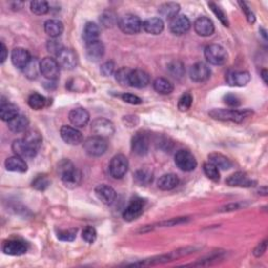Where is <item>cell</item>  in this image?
<instances>
[{
	"label": "cell",
	"instance_id": "1",
	"mask_svg": "<svg viewBox=\"0 0 268 268\" xmlns=\"http://www.w3.org/2000/svg\"><path fill=\"white\" fill-rule=\"evenodd\" d=\"M58 172L60 174L62 182L66 186L74 187L78 186L82 179V173L78 170L71 162L64 159L58 166Z\"/></svg>",
	"mask_w": 268,
	"mask_h": 268
},
{
	"label": "cell",
	"instance_id": "2",
	"mask_svg": "<svg viewBox=\"0 0 268 268\" xmlns=\"http://www.w3.org/2000/svg\"><path fill=\"white\" fill-rule=\"evenodd\" d=\"M209 117L218 121H229L235 123H241L245 119L249 118L252 111L249 109L237 110V109H213L208 112Z\"/></svg>",
	"mask_w": 268,
	"mask_h": 268
},
{
	"label": "cell",
	"instance_id": "3",
	"mask_svg": "<svg viewBox=\"0 0 268 268\" xmlns=\"http://www.w3.org/2000/svg\"><path fill=\"white\" fill-rule=\"evenodd\" d=\"M83 147L87 154L90 156L98 157V156H102L103 154L106 153V151L108 149V143L106 139L95 135L85 140Z\"/></svg>",
	"mask_w": 268,
	"mask_h": 268
},
{
	"label": "cell",
	"instance_id": "4",
	"mask_svg": "<svg viewBox=\"0 0 268 268\" xmlns=\"http://www.w3.org/2000/svg\"><path fill=\"white\" fill-rule=\"evenodd\" d=\"M119 27L123 33L127 35H135L139 34L143 28V22L139 16L133 15V14H126L118 22Z\"/></svg>",
	"mask_w": 268,
	"mask_h": 268
},
{
	"label": "cell",
	"instance_id": "5",
	"mask_svg": "<svg viewBox=\"0 0 268 268\" xmlns=\"http://www.w3.org/2000/svg\"><path fill=\"white\" fill-rule=\"evenodd\" d=\"M205 57L209 64L223 65L227 63L228 55L227 53V50L221 45L211 44L206 47Z\"/></svg>",
	"mask_w": 268,
	"mask_h": 268
},
{
	"label": "cell",
	"instance_id": "6",
	"mask_svg": "<svg viewBox=\"0 0 268 268\" xmlns=\"http://www.w3.org/2000/svg\"><path fill=\"white\" fill-rule=\"evenodd\" d=\"M129 168L128 158L124 154L114 155L109 164V173L115 179H121L126 175Z\"/></svg>",
	"mask_w": 268,
	"mask_h": 268
},
{
	"label": "cell",
	"instance_id": "7",
	"mask_svg": "<svg viewBox=\"0 0 268 268\" xmlns=\"http://www.w3.org/2000/svg\"><path fill=\"white\" fill-rule=\"evenodd\" d=\"M175 164L178 168L185 172H191L196 169L197 161L193 153L189 150L182 149L176 152L175 154Z\"/></svg>",
	"mask_w": 268,
	"mask_h": 268
},
{
	"label": "cell",
	"instance_id": "8",
	"mask_svg": "<svg viewBox=\"0 0 268 268\" xmlns=\"http://www.w3.org/2000/svg\"><path fill=\"white\" fill-rule=\"evenodd\" d=\"M40 72L49 81H55L60 75V65L52 57H45L40 61Z\"/></svg>",
	"mask_w": 268,
	"mask_h": 268
},
{
	"label": "cell",
	"instance_id": "9",
	"mask_svg": "<svg viewBox=\"0 0 268 268\" xmlns=\"http://www.w3.org/2000/svg\"><path fill=\"white\" fill-rule=\"evenodd\" d=\"M91 131L95 133V135L107 139L114 134V125L112 122L104 118H98L91 123Z\"/></svg>",
	"mask_w": 268,
	"mask_h": 268
},
{
	"label": "cell",
	"instance_id": "10",
	"mask_svg": "<svg viewBox=\"0 0 268 268\" xmlns=\"http://www.w3.org/2000/svg\"><path fill=\"white\" fill-rule=\"evenodd\" d=\"M150 148V139L147 133L136 132L131 139V149L136 155L144 156L148 154Z\"/></svg>",
	"mask_w": 268,
	"mask_h": 268
},
{
	"label": "cell",
	"instance_id": "11",
	"mask_svg": "<svg viewBox=\"0 0 268 268\" xmlns=\"http://www.w3.org/2000/svg\"><path fill=\"white\" fill-rule=\"evenodd\" d=\"M144 205H146V201L142 198L132 199L123 213V218L129 222L137 219L143 214Z\"/></svg>",
	"mask_w": 268,
	"mask_h": 268
},
{
	"label": "cell",
	"instance_id": "12",
	"mask_svg": "<svg viewBox=\"0 0 268 268\" xmlns=\"http://www.w3.org/2000/svg\"><path fill=\"white\" fill-rule=\"evenodd\" d=\"M12 150L15 155L22 157L23 159L34 158L38 153V150L32 147L30 144L26 143L23 139L14 141L12 144Z\"/></svg>",
	"mask_w": 268,
	"mask_h": 268
},
{
	"label": "cell",
	"instance_id": "13",
	"mask_svg": "<svg viewBox=\"0 0 268 268\" xmlns=\"http://www.w3.org/2000/svg\"><path fill=\"white\" fill-rule=\"evenodd\" d=\"M57 62L59 63L60 67L71 70L78 65V56L72 49L63 48L61 52L57 55Z\"/></svg>",
	"mask_w": 268,
	"mask_h": 268
},
{
	"label": "cell",
	"instance_id": "14",
	"mask_svg": "<svg viewBox=\"0 0 268 268\" xmlns=\"http://www.w3.org/2000/svg\"><path fill=\"white\" fill-rule=\"evenodd\" d=\"M2 251L9 256H22L27 251V245L19 239H11L3 242Z\"/></svg>",
	"mask_w": 268,
	"mask_h": 268
},
{
	"label": "cell",
	"instance_id": "15",
	"mask_svg": "<svg viewBox=\"0 0 268 268\" xmlns=\"http://www.w3.org/2000/svg\"><path fill=\"white\" fill-rule=\"evenodd\" d=\"M226 81L229 86L243 87L249 83L250 75L248 71L228 70L226 75Z\"/></svg>",
	"mask_w": 268,
	"mask_h": 268
},
{
	"label": "cell",
	"instance_id": "16",
	"mask_svg": "<svg viewBox=\"0 0 268 268\" xmlns=\"http://www.w3.org/2000/svg\"><path fill=\"white\" fill-rule=\"evenodd\" d=\"M209 77H211V69L204 62L194 64L190 68V78L194 82H206V80L209 79Z\"/></svg>",
	"mask_w": 268,
	"mask_h": 268
},
{
	"label": "cell",
	"instance_id": "17",
	"mask_svg": "<svg viewBox=\"0 0 268 268\" xmlns=\"http://www.w3.org/2000/svg\"><path fill=\"white\" fill-rule=\"evenodd\" d=\"M191 28V21L185 15H177L170 22V31L176 36L186 34Z\"/></svg>",
	"mask_w": 268,
	"mask_h": 268
},
{
	"label": "cell",
	"instance_id": "18",
	"mask_svg": "<svg viewBox=\"0 0 268 268\" xmlns=\"http://www.w3.org/2000/svg\"><path fill=\"white\" fill-rule=\"evenodd\" d=\"M62 140L71 146H77L83 142V135L78 129L70 126H62L60 129Z\"/></svg>",
	"mask_w": 268,
	"mask_h": 268
},
{
	"label": "cell",
	"instance_id": "19",
	"mask_svg": "<svg viewBox=\"0 0 268 268\" xmlns=\"http://www.w3.org/2000/svg\"><path fill=\"white\" fill-rule=\"evenodd\" d=\"M11 60L14 66L19 69H24L27 66V64L31 62L32 58L30 53H28V50L22 47H17L15 49H13Z\"/></svg>",
	"mask_w": 268,
	"mask_h": 268
},
{
	"label": "cell",
	"instance_id": "20",
	"mask_svg": "<svg viewBox=\"0 0 268 268\" xmlns=\"http://www.w3.org/2000/svg\"><path fill=\"white\" fill-rule=\"evenodd\" d=\"M194 30L201 37H208V36L214 34L215 25L211 19L206 16H202L196 19V21L194 22Z\"/></svg>",
	"mask_w": 268,
	"mask_h": 268
},
{
	"label": "cell",
	"instance_id": "21",
	"mask_svg": "<svg viewBox=\"0 0 268 268\" xmlns=\"http://www.w3.org/2000/svg\"><path fill=\"white\" fill-rule=\"evenodd\" d=\"M96 196L100 201H102L104 205L106 206H110L112 205L115 198H117V192L113 189L112 186H108V185H99L96 190Z\"/></svg>",
	"mask_w": 268,
	"mask_h": 268
},
{
	"label": "cell",
	"instance_id": "22",
	"mask_svg": "<svg viewBox=\"0 0 268 268\" xmlns=\"http://www.w3.org/2000/svg\"><path fill=\"white\" fill-rule=\"evenodd\" d=\"M150 83V76L143 69H132L129 77V86L135 88H144Z\"/></svg>",
	"mask_w": 268,
	"mask_h": 268
},
{
	"label": "cell",
	"instance_id": "23",
	"mask_svg": "<svg viewBox=\"0 0 268 268\" xmlns=\"http://www.w3.org/2000/svg\"><path fill=\"white\" fill-rule=\"evenodd\" d=\"M226 184L229 186H240V187H250L256 184L255 180L250 179L243 172H236L231 174L226 179Z\"/></svg>",
	"mask_w": 268,
	"mask_h": 268
},
{
	"label": "cell",
	"instance_id": "24",
	"mask_svg": "<svg viewBox=\"0 0 268 268\" xmlns=\"http://www.w3.org/2000/svg\"><path fill=\"white\" fill-rule=\"evenodd\" d=\"M68 119L71 124L76 126V128H82L88 124L90 115L84 108H76V109H72L69 112Z\"/></svg>",
	"mask_w": 268,
	"mask_h": 268
},
{
	"label": "cell",
	"instance_id": "25",
	"mask_svg": "<svg viewBox=\"0 0 268 268\" xmlns=\"http://www.w3.org/2000/svg\"><path fill=\"white\" fill-rule=\"evenodd\" d=\"M105 54L104 44L100 40L86 44V56L89 61L97 62L102 59Z\"/></svg>",
	"mask_w": 268,
	"mask_h": 268
},
{
	"label": "cell",
	"instance_id": "26",
	"mask_svg": "<svg viewBox=\"0 0 268 268\" xmlns=\"http://www.w3.org/2000/svg\"><path fill=\"white\" fill-rule=\"evenodd\" d=\"M164 21L162 18L159 17H153V18H149L147 20H144L143 22V28L144 32H147L148 34L151 35H159L162 34L164 31Z\"/></svg>",
	"mask_w": 268,
	"mask_h": 268
},
{
	"label": "cell",
	"instance_id": "27",
	"mask_svg": "<svg viewBox=\"0 0 268 268\" xmlns=\"http://www.w3.org/2000/svg\"><path fill=\"white\" fill-rule=\"evenodd\" d=\"M5 168L8 171L16 172V173H25L27 171V164L25 163L24 159L20 156H12L6 159Z\"/></svg>",
	"mask_w": 268,
	"mask_h": 268
},
{
	"label": "cell",
	"instance_id": "28",
	"mask_svg": "<svg viewBox=\"0 0 268 268\" xmlns=\"http://www.w3.org/2000/svg\"><path fill=\"white\" fill-rule=\"evenodd\" d=\"M179 185V178L175 174H165L161 178L158 179L157 182V186L158 189H161L162 191H171Z\"/></svg>",
	"mask_w": 268,
	"mask_h": 268
},
{
	"label": "cell",
	"instance_id": "29",
	"mask_svg": "<svg viewBox=\"0 0 268 268\" xmlns=\"http://www.w3.org/2000/svg\"><path fill=\"white\" fill-rule=\"evenodd\" d=\"M9 129L14 133H21L27 131L28 125H30V121L27 120L26 117L22 114H18L17 117L8 122Z\"/></svg>",
	"mask_w": 268,
	"mask_h": 268
},
{
	"label": "cell",
	"instance_id": "30",
	"mask_svg": "<svg viewBox=\"0 0 268 268\" xmlns=\"http://www.w3.org/2000/svg\"><path fill=\"white\" fill-rule=\"evenodd\" d=\"M44 31L50 38H58L62 35L64 25L60 20L49 19L44 23Z\"/></svg>",
	"mask_w": 268,
	"mask_h": 268
},
{
	"label": "cell",
	"instance_id": "31",
	"mask_svg": "<svg viewBox=\"0 0 268 268\" xmlns=\"http://www.w3.org/2000/svg\"><path fill=\"white\" fill-rule=\"evenodd\" d=\"M179 11H180V5L175 2H166L162 4L158 8L159 15L168 20H172L173 18H175L178 15Z\"/></svg>",
	"mask_w": 268,
	"mask_h": 268
},
{
	"label": "cell",
	"instance_id": "32",
	"mask_svg": "<svg viewBox=\"0 0 268 268\" xmlns=\"http://www.w3.org/2000/svg\"><path fill=\"white\" fill-rule=\"evenodd\" d=\"M100 37V27L93 22H87L83 31V39L86 44L98 41Z\"/></svg>",
	"mask_w": 268,
	"mask_h": 268
},
{
	"label": "cell",
	"instance_id": "33",
	"mask_svg": "<svg viewBox=\"0 0 268 268\" xmlns=\"http://www.w3.org/2000/svg\"><path fill=\"white\" fill-rule=\"evenodd\" d=\"M19 114V109L15 104L2 103L0 106V118L4 122H10Z\"/></svg>",
	"mask_w": 268,
	"mask_h": 268
},
{
	"label": "cell",
	"instance_id": "34",
	"mask_svg": "<svg viewBox=\"0 0 268 268\" xmlns=\"http://www.w3.org/2000/svg\"><path fill=\"white\" fill-rule=\"evenodd\" d=\"M208 161L220 170H228L233 166L230 159L220 153H211L208 155Z\"/></svg>",
	"mask_w": 268,
	"mask_h": 268
},
{
	"label": "cell",
	"instance_id": "35",
	"mask_svg": "<svg viewBox=\"0 0 268 268\" xmlns=\"http://www.w3.org/2000/svg\"><path fill=\"white\" fill-rule=\"evenodd\" d=\"M153 87L156 92L161 95H170L174 90L173 84L165 78H157L153 82Z\"/></svg>",
	"mask_w": 268,
	"mask_h": 268
},
{
	"label": "cell",
	"instance_id": "36",
	"mask_svg": "<svg viewBox=\"0 0 268 268\" xmlns=\"http://www.w3.org/2000/svg\"><path fill=\"white\" fill-rule=\"evenodd\" d=\"M23 140L31 144L32 147H34L36 150H38L41 148L42 144V135L38 130L31 129L25 131V134L23 136Z\"/></svg>",
	"mask_w": 268,
	"mask_h": 268
},
{
	"label": "cell",
	"instance_id": "37",
	"mask_svg": "<svg viewBox=\"0 0 268 268\" xmlns=\"http://www.w3.org/2000/svg\"><path fill=\"white\" fill-rule=\"evenodd\" d=\"M46 98L43 97L40 93L34 92L32 95L28 97L27 99V104L30 106L32 109L34 110H41L46 106Z\"/></svg>",
	"mask_w": 268,
	"mask_h": 268
},
{
	"label": "cell",
	"instance_id": "38",
	"mask_svg": "<svg viewBox=\"0 0 268 268\" xmlns=\"http://www.w3.org/2000/svg\"><path fill=\"white\" fill-rule=\"evenodd\" d=\"M134 179L135 182L141 186H148L150 183H152V180H153V172L150 169L142 168L136 171Z\"/></svg>",
	"mask_w": 268,
	"mask_h": 268
},
{
	"label": "cell",
	"instance_id": "39",
	"mask_svg": "<svg viewBox=\"0 0 268 268\" xmlns=\"http://www.w3.org/2000/svg\"><path fill=\"white\" fill-rule=\"evenodd\" d=\"M31 11L35 15H45L49 11V4L44 0H35L31 2Z\"/></svg>",
	"mask_w": 268,
	"mask_h": 268
},
{
	"label": "cell",
	"instance_id": "40",
	"mask_svg": "<svg viewBox=\"0 0 268 268\" xmlns=\"http://www.w3.org/2000/svg\"><path fill=\"white\" fill-rule=\"evenodd\" d=\"M204 171H205V174H206L207 178L213 180V182H215V183L219 182V179H220L219 169L217 168L215 165H213L212 163H209V162L206 163L204 165Z\"/></svg>",
	"mask_w": 268,
	"mask_h": 268
},
{
	"label": "cell",
	"instance_id": "41",
	"mask_svg": "<svg viewBox=\"0 0 268 268\" xmlns=\"http://www.w3.org/2000/svg\"><path fill=\"white\" fill-rule=\"evenodd\" d=\"M24 74L28 79H36L38 76V71L40 70V63L36 59H32L31 62L27 64V66L23 69Z\"/></svg>",
	"mask_w": 268,
	"mask_h": 268
},
{
	"label": "cell",
	"instance_id": "42",
	"mask_svg": "<svg viewBox=\"0 0 268 268\" xmlns=\"http://www.w3.org/2000/svg\"><path fill=\"white\" fill-rule=\"evenodd\" d=\"M131 70L128 67H122L117 72H115V80L123 85V86H129V77L131 74Z\"/></svg>",
	"mask_w": 268,
	"mask_h": 268
},
{
	"label": "cell",
	"instance_id": "43",
	"mask_svg": "<svg viewBox=\"0 0 268 268\" xmlns=\"http://www.w3.org/2000/svg\"><path fill=\"white\" fill-rule=\"evenodd\" d=\"M49 185L50 182L46 175H38L32 182V186L38 191H45Z\"/></svg>",
	"mask_w": 268,
	"mask_h": 268
},
{
	"label": "cell",
	"instance_id": "44",
	"mask_svg": "<svg viewBox=\"0 0 268 268\" xmlns=\"http://www.w3.org/2000/svg\"><path fill=\"white\" fill-rule=\"evenodd\" d=\"M192 103H193L192 95L189 92H186L182 97H180L178 101V109L182 112H186L190 109Z\"/></svg>",
	"mask_w": 268,
	"mask_h": 268
},
{
	"label": "cell",
	"instance_id": "45",
	"mask_svg": "<svg viewBox=\"0 0 268 268\" xmlns=\"http://www.w3.org/2000/svg\"><path fill=\"white\" fill-rule=\"evenodd\" d=\"M208 6L211 8V10L214 12L215 15L219 18V20L221 21V23L224 26H228V20H227V14L223 12V10L221 8H219L218 5L214 2H208Z\"/></svg>",
	"mask_w": 268,
	"mask_h": 268
},
{
	"label": "cell",
	"instance_id": "46",
	"mask_svg": "<svg viewBox=\"0 0 268 268\" xmlns=\"http://www.w3.org/2000/svg\"><path fill=\"white\" fill-rule=\"evenodd\" d=\"M82 238L83 240L87 243L92 244L95 243L97 240V230L95 227H87L82 231Z\"/></svg>",
	"mask_w": 268,
	"mask_h": 268
},
{
	"label": "cell",
	"instance_id": "47",
	"mask_svg": "<svg viewBox=\"0 0 268 268\" xmlns=\"http://www.w3.org/2000/svg\"><path fill=\"white\" fill-rule=\"evenodd\" d=\"M101 23H102L105 27H111L115 23H117V16L112 12H105L103 15L100 18Z\"/></svg>",
	"mask_w": 268,
	"mask_h": 268
},
{
	"label": "cell",
	"instance_id": "48",
	"mask_svg": "<svg viewBox=\"0 0 268 268\" xmlns=\"http://www.w3.org/2000/svg\"><path fill=\"white\" fill-rule=\"evenodd\" d=\"M169 70L171 72V75L173 77H177V78H180L183 77L184 74H185V67H184V64L182 62L179 61H174L172 62L170 65H169Z\"/></svg>",
	"mask_w": 268,
	"mask_h": 268
},
{
	"label": "cell",
	"instance_id": "49",
	"mask_svg": "<svg viewBox=\"0 0 268 268\" xmlns=\"http://www.w3.org/2000/svg\"><path fill=\"white\" fill-rule=\"evenodd\" d=\"M76 234H77V229H64V230H60L59 233H58L57 237L59 240L61 241H74L76 239Z\"/></svg>",
	"mask_w": 268,
	"mask_h": 268
},
{
	"label": "cell",
	"instance_id": "50",
	"mask_svg": "<svg viewBox=\"0 0 268 268\" xmlns=\"http://www.w3.org/2000/svg\"><path fill=\"white\" fill-rule=\"evenodd\" d=\"M223 101L229 107H238L241 105V100L236 95H233V93H228V95L224 96Z\"/></svg>",
	"mask_w": 268,
	"mask_h": 268
},
{
	"label": "cell",
	"instance_id": "51",
	"mask_svg": "<svg viewBox=\"0 0 268 268\" xmlns=\"http://www.w3.org/2000/svg\"><path fill=\"white\" fill-rule=\"evenodd\" d=\"M239 5L241 6V9H242V11L244 12L245 16H246V19H247L248 22H249L250 24L255 23L256 16H255V14L252 13V11L249 9V6H248L247 4H246L245 2H242V1H239Z\"/></svg>",
	"mask_w": 268,
	"mask_h": 268
},
{
	"label": "cell",
	"instance_id": "52",
	"mask_svg": "<svg viewBox=\"0 0 268 268\" xmlns=\"http://www.w3.org/2000/svg\"><path fill=\"white\" fill-rule=\"evenodd\" d=\"M122 99L124 102L131 105H140L143 103V100L141 98H139L135 95H132V93H124V95L122 96Z\"/></svg>",
	"mask_w": 268,
	"mask_h": 268
},
{
	"label": "cell",
	"instance_id": "53",
	"mask_svg": "<svg viewBox=\"0 0 268 268\" xmlns=\"http://www.w3.org/2000/svg\"><path fill=\"white\" fill-rule=\"evenodd\" d=\"M114 67H115L114 63L112 61H108L101 66V74H102L104 77L111 76L114 72Z\"/></svg>",
	"mask_w": 268,
	"mask_h": 268
},
{
	"label": "cell",
	"instance_id": "54",
	"mask_svg": "<svg viewBox=\"0 0 268 268\" xmlns=\"http://www.w3.org/2000/svg\"><path fill=\"white\" fill-rule=\"evenodd\" d=\"M64 47L60 44L59 42L56 41V40H52V41H48L47 43V49L49 53H53V54H56V56L59 54L61 50L63 49Z\"/></svg>",
	"mask_w": 268,
	"mask_h": 268
},
{
	"label": "cell",
	"instance_id": "55",
	"mask_svg": "<svg viewBox=\"0 0 268 268\" xmlns=\"http://www.w3.org/2000/svg\"><path fill=\"white\" fill-rule=\"evenodd\" d=\"M266 248H267V240H264L261 243H259L257 245V247L253 249V255H255L256 257L262 256L263 253L266 251Z\"/></svg>",
	"mask_w": 268,
	"mask_h": 268
},
{
	"label": "cell",
	"instance_id": "56",
	"mask_svg": "<svg viewBox=\"0 0 268 268\" xmlns=\"http://www.w3.org/2000/svg\"><path fill=\"white\" fill-rule=\"evenodd\" d=\"M187 220V218H186V217H179V218H175V219H172L170 221H165L163 223H161V226H164V227H172V226H175V224H179V223H184Z\"/></svg>",
	"mask_w": 268,
	"mask_h": 268
},
{
	"label": "cell",
	"instance_id": "57",
	"mask_svg": "<svg viewBox=\"0 0 268 268\" xmlns=\"http://www.w3.org/2000/svg\"><path fill=\"white\" fill-rule=\"evenodd\" d=\"M8 58V49H6V46L4 45V43L1 42V56H0V63L3 64L4 61Z\"/></svg>",
	"mask_w": 268,
	"mask_h": 268
},
{
	"label": "cell",
	"instance_id": "58",
	"mask_svg": "<svg viewBox=\"0 0 268 268\" xmlns=\"http://www.w3.org/2000/svg\"><path fill=\"white\" fill-rule=\"evenodd\" d=\"M261 76H262V79L265 84H267V70L266 69H263L262 71H261Z\"/></svg>",
	"mask_w": 268,
	"mask_h": 268
},
{
	"label": "cell",
	"instance_id": "59",
	"mask_svg": "<svg viewBox=\"0 0 268 268\" xmlns=\"http://www.w3.org/2000/svg\"><path fill=\"white\" fill-rule=\"evenodd\" d=\"M260 194H262V195H264V196H266V195H267V186H263L262 187V189H260Z\"/></svg>",
	"mask_w": 268,
	"mask_h": 268
}]
</instances>
